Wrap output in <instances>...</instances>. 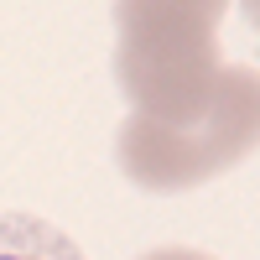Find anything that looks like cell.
<instances>
[{"mask_svg":"<svg viewBox=\"0 0 260 260\" xmlns=\"http://www.w3.org/2000/svg\"><path fill=\"white\" fill-rule=\"evenodd\" d=\"M219 21V0H120L115 6V78L136 104V120L187 125L213 104L224 78Z\"/></svg>","mask_w":260,"mask_h":260,"instance_id":"1","label":"cell"},{"mask_svg":"<svg viewBox=\"0 0 260 260\" xmlns=\"http://www.w3.org/2000/svg\"><path fill=\"white\" fill-rule=\"evenodd\" d=\"M260 151V68L224 62L213 104L187 125H151L130 115L115 136L120 172L146 192H182Z\"/></svg>","mask_w":260,"mask_h":260,"instance_id":"2","label":"cell"},{"mask_svg":"<svg viewBox=\"0 0 260 260\" xmlns=\"http://www.w3.org/2000/svg\"><path fill=\"white\" fill-rule=\"evenodd\" d=\"M0 260H89V255L52 219L21 213V208H0Z\"/></svg>","mask_w":260,"mask_h":260,"instance_id":"3","label":"cell"},{"mask_svg":"<svg viewBox=\"0 0 260 260\" xmlns=\"http://www.w3.org/2000/svg\"><path fill=\"white\" fill-rule=\"evenodd\" d=\"M141 260H213V255H203V250H182V245H172V250H151V255H141Z\"/></svg>","mask_w":260,"mask_h":260,"instance_id":"4","label":"cell"},{"mask_svg":"<svg viewBox=\"0 0 260 260\" xmlns=\"http://www.w3.org/2000/svg\"><path fill=\"white\" fill-rule=\"evenodd\" d=\"M245 16H250V26L260 31V6H245Z\"/></svg>","mask_w":260,"mask_h":260,"instance_id":"5","label":"cell"}]
</instances>
